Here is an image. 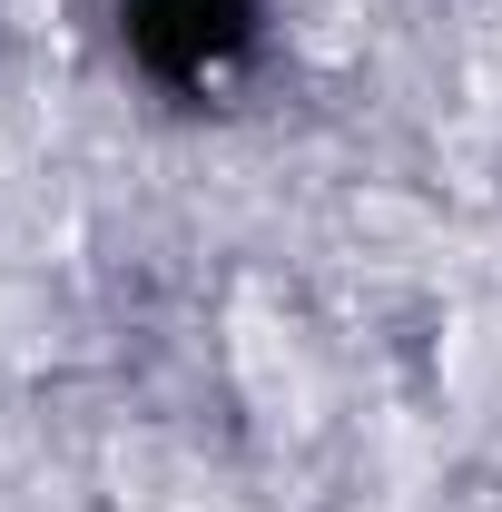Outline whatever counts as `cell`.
Masks as SVG:
<instances>
[{
	"instance_id": "6da1fadb",
	"label": "cell",
	"mask_w": 502,
	"mask_h": 512,
	"mask_svg": "<svg viewBox=\"0 0 502 512\" xmlns=\"http://www.w3.org/2000/svg\"><path fill=\"white\" fill-rule=\"evenodd\" d=\"M247 0H138V50L158 69H207L227 40H237Z\"/></svg>"
}]
</instances>
